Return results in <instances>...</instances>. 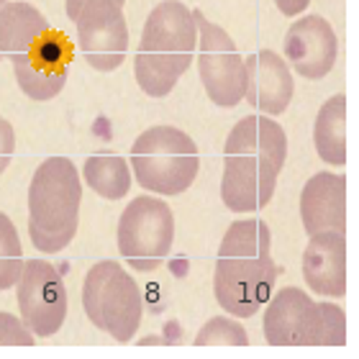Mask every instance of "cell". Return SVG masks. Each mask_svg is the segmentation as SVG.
I'll return each mask as SVG.
<instances>
[{"mask_svg":"<svg viewBox=\"0 0 359 359\" xmlns=\"http://www.w3.org/2000/svg\"><path fill=\"white\" fill-rule=\"evenodd\" d=\"M136 182L149 193L182 195L201 170V154L193 136L175 126H151L131 144V162Z\"/></svg>","mask_w":359,"mask_h":359,"instance_id":"cell-6","label":"cell"},{"mask_svg":"<svg viewBox=\"0 0 359 359\" xmlns=\"http://www.w3.org/2000/svg\"><path fill=\"white\" fill-rule=\"evenodd\" d=\"M277 275L269 226L259 218L233 221L216 257L213 292L218 306L236 318H252L272 298Z\"/></svg>","mask_w":359,"mask_h":359,"instance_id":"cell-3","label":"cell"},{"mask_svg":"<svg viewBox=\"0 0 359 359\" xmlns=\"http://www.w3.org/2000/svg\"><path fill=\"white\" fill-rule=\"evenodd\" d=\"M244 65H247V90H244L247 103L259 108L269 118L283 116L295 93L287 62L272 49H262L247 57Z\"/></svg>","mask_w":359,"mask_h":359,"instance_id":"cell-14","label":"cell"},{"mask_svg":"<svg viewBox=\"0 0 359 359\" xmlns=\"http://www.w3.org/2000/svg\"><path fill=\"white\" fill-rule=\"evenodd\" d=\"M15 300L23 323L36 339H49L67 318V287L60 269L44 259H26L21 280L15 283Z\"/></svg>","mask_w":359,"mask_h":359,"instance_id":"cell-10","label":"cell"},{"mask_svg":"<svg viewBox=\"0 0 359 359\" xmlns=\"http://www.w3.org/2000/svg\"><path fill=\"white\" fill-rule=\"evenodd\" d=\"M23 249L21 236L15 231L13 221L0 210V292L15 287L23 272Z\"/></svg>","mask_w":359,"mask_h":359,"instance_id":"cell-19","label":"cell"},{"mask_svg":"<svg viewBox=\"0 0 359 359\" xmlns=\"http://www.w3.org/2000/svg\"><path fill=\"white\" fill-rule=\"evenodd\" d=\"M83 182L67 157H49L29 185V236L39 252L60 255L72 244L80 224Z\"/></svg>","mask_w":359,"mask_h":359,"instance_id":"cell-5","label":"cell"},{"mask_svg":"<svg viewBox=\"0 0 359 359\" xmlns=\"http://www.w3.org/2000/svg\"><path fill=\"white\" fill-rule=\"evenodd\" d=\"M311 0H275L277 11L283 15H300L308 8Z\"/></svg>","mask_w":359,"mask_h":359,"instance_id":"cell-23","label":"cell"},{"mask_svg":"<svg viewBox=\"0 0 359 359\" xmlns=\"http://www.w3.org/2000/svg\"><path fill=\"white\" fill-rule=\"evenodd\" d=\"M249 334L239 321L229 316H213L203 323V329L195 337V346H247Z\"/></svg>","mask_w":359,"mask_h":359,"instance_id":"cell-20","label":"cell"},{"mask_svg":"<svg viewBox=\"0 0 359 359\" xmlns=\"http://www.w3.org/2000/svg\"><path fill=\"white\" fill-rule=\"evenodd\" d=\"M6 3H8V0H0V8H3V6H6ZM0 57H3V52H0Z\"/></svg>","mask_w":359,"mask_h":359,"instance_id":"cell-25","label":"cell"},{"mask_svg":"<svg viewBox=\"0 0 359 359\" xmlns=\"http://www.w3.org/2000/svg\"><path fill=\"white\" fill-rule=\"evenodd\" d=\"M264 313V339L269 346H323L321 303L300 287H283L269 298Z\"/></svg>","mask_w":359,"mask_h":359,"instance_id":"cell-12","label":"cell"},{"mask_svg":"<svg viewBox=\"0 0 359 359\" xmlns=\"http://www.w3.org/2000/svg\"><path fill=\"white\" fill-rule=\"evenodd\" d=\"M85 316L95 329L126 344L142 326V290L116 259H103L90 267L83 285Z\"/></svg>","mask_w":359,"mask_h":359,"instance_id":"cell-7","label":"cell"},{"mask_svg":"<svg viewBox=\"0 0 359 359\" xmlns=\"http://www.w3.org/2000/svg\"><path fill=\"white\" fill-rule=\"evenodd\" d=\"M303 280L316 295H346V239L339 231L311 233L303 252Z\"/></svg>","mask_w":359,"mask_h":359,"instance_id":"cell-15","label":"cell"},{"mask_svg":"<svg viewBox=\"0 0 359 359\" xmlns=\"http://www.w3.org/2000/svg\"><path fill=\"white\" fill-rule=\"evenodd\" d=\"M300 221L306 233L346 231V180L344 175L316 172L300 193Z\"/></svg>","mask_w":359,"mask_h":359,"instance_id":"cell-16","label":"cell"},{"mask_svg":"<svg viewBox=\"0 0 359 359\" xmlns=\"http://www.w3.org/2000/svg\"><path fill=\"white\" fill-rule=\"evenodd\" d=\"M85 3H88V0H67V15L72 18V21H75L77 15H80V11H83ZM116 3H118V6H123L126 0H116Z\"/></svg>","mask_w":359,"mask_h":359,"instance_id":"cell-24","label":"cell"},{"mask_svg":"<svg viewBox=\"0 0 359 359\" xmlns=\"http://www.w3.org/2000/svg\"><path fill=\"white\" fill-rule=\"evenodd\" d=\"M285 54L290 67L306 80H321L334 69L339 54L337 31L323 15L308 13L292 21L285 36Z\"/></svg>","mask_w":359,"mask_h":359,"instance_id":"cell-13","label":"cell"},{"mask_svg":"<svg viewBox=\"0 0 359 359\" xmlns=\"http://www.w3.org/2000/svg\"><path fill=\"white\" fill-rule=\"evenodd\" d=\"M83 57L97 72H113L123 65L128 49V26L123 6L116 0H88L75 18Z\"/></svg>","mask_w":359,"mask_h":359,"instance_id":"cell-11","label":"cell"},{"mask_svg":"<svg viewBox=\"0 0 359 359\" xmlns=\"http://www.w3.org/2000/svg\"><path fill=\"white\" fill-rule=\"evenodd\" d=\"M83 175L90 190L105 201H121L131 190V170L118 154H93L85 159Z\"/></svg>","mask_w":359,"mask_h":359,"instance_id":"cell-18","label":"cell"},{"mask_svg":"<svg viewBox=\"0 0 359 359\" xmlns=\"http://www.w3.org/2000/svg\"><path fill=\"white\" fill-rule=\"evenodd\" d=\"M0 52L13 65L15 83L31 100H52L65 90L75 46L26 0L0 8Z\"/></svg>","mask_w":359,"mask_h":359,"instance_id":"cell-1","label":"cell"},{"mask_svg":"<svg viewBox=\"0 0 359 359\" xmlns=\"http://www.w3.org/2000/svg\"><path fill=\"white\" fill-rule=\"evenodd\" d=\"M15 151V131L3 116H0V175L6 172Z\"/></svg>","mask_w":359,"mask_h":359,"instance_id":"cell-22","label":"cell"},{"mask_svg":"<svg viewBox=\"0 0 359 359\" xmlns=\"http://www.w3.org/2000/svg\"><path fill=\"white\" fill-rule=\"evenodd\" d=\"M198 26L193 11L180 0H162L144 23L142 41L134 57L139 88L151 97L170 95L177 80L193 65Z\"/></svg>","mask_w":359,"mask_h":359,"instance_id":"cell-4","label":"cell"},{"mask_svg":"<svg viewBox=\"0 0 359 359\" xmlns=\"http://www.w3.org/2000/svg\"><path fill=\"white\" fill-rule=\"evenodd\" d=\"M193 18L198 26V72L203 88L218 108H233L244 100L247 65L221 26L208 21L201 11H193Z\"/></svg>","mask_w":359,"mask_h":359,"instance_id":"cell-9","label":"cell"},{"mask_svg":"<svg viewBox=\"0 0 359 359\" xmlns=\"http://www.w3.org/2000/svg\"><path fill=\"white\" fill-rule=\"evenodd\" d=\"M313 144L326 165H346V97H329L313 123Z\"/></svg>","mask_w":359,"mask_h":359,"instance_id":"cell-17","label":"cell"},{"mask_svg":"<svg viewBox=\"0 0 359 359\" xmlns=\"http://www.w3.org/2000/svg\"><path fill=\"white\" fill-rule=\"evenodd\" d=\"M175 241V216L165 201L139 195L118 218V252L128 267L151 272L165 262Z\"/></svg>","mask_w":359,"mask_h":359,"instance_id":"cell-8","label":"cell"},{"mask_svg":"<svg viewBox=\"0 0 359 359\" xmlns=\"http://www.w3.org/2000/svg\"><path fill=\"white\" fill-rule=\"evenodd\" d=\"M287 159V136L269 116H247L231 128L224 147L221 201L233 213L264 208L275 195Z\"/></svg>","mask_w":359,"mask_h":359,"instance_id":"cell-2","label":"cell"},{"mask_svg":"<svg viewBox=\"0 0 359 359\" xmlns=\"http://www.w3.org/2000/svg\"><path fill=\"white\" fill-rule=\"evenodd\" d=\"M36 337L23 323V318L0 311V346H34Z\"/></svg>","mask_w":359,"mask_h":359,"instance_id":"cell-21","label":"cell"}]
</instances>
